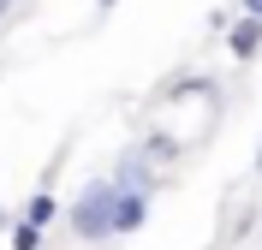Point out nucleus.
<instances>
[{"label": "nucleus", "instance_id": "obj_3", "mask_svg": "<svg viewBox=\"0 0 262 250\" xmlns=\"http://www.w3.org/2000/svg\"><path fill=\"white\" fill-rule=\"evenodd\" d=\"M227 48H232V60H256L262 54V18H232L227 24Z\"/></svg>", "mask_w": 262, "mask_h": 250}, {"label": "nucleus", "instance_id": "obj_4", "mask_svg": "<svg viewBox=\"0 0 262 250\" xmlns=\"http://www.w3.org/2000/svg\"><path fill=\"white\" fill-rule=\"evenodd\" d=\"M149 220V197H137V191H119V202H114V233H137Z\"/></svg>", "mask_w": 262, "mask_h": 250}, {"label": "nucleus", "instance_id": "obj_9", "mask_svg": "<svg viewBox=\"0 0 262 250\" xmlns=\"http://www.w3.org/2000/svg\"><path fill=\"white\" fill-rule=\"evenodd\" d=\"M6 226H12V215H6V209H0V233H6Z\"/></svg>", "mask_w": 262, "mask_h": 250}, {"label": "nucleus", "instance_id": "obj_2", "mask_svg": "<svg viewBox=\"0 0 262 250\" xmlns=\"http://www.w3.org/2000/svg\"><path fill=\"white\" fill-rule=\"evenodd\" d=\"M107 179H114L119 191H137V197H155V191H161V167H155V161L143 155V143H125Z\"/></svg>", "mask_w": 262, "mask_h": 250}, {"label": "nucleus", "instance_id": "obj_5", "mask_svg": "<svg viewBox=\"0 0 262 250\" xmlns=\"http://www.w3.org/2000/svg\"><path fill=\"white\" fill-rule=\"evenodd\" d=\"M54 215H60L54 191H36V197L24 202V215H18V220H24V226H42V233H48V220H54Z\"/></svg>", "mask_w": 262, "mask_h": 250}, {"label": "nucleus", "instance_id": "obj_10", "mask_svg": "<svg viewBox=\"0 0 262 250\" xmlns=\"http://www.w3.org/2000/svg\"><path fill=\"white\" fill-rule=\"evenodd\" d=\"M12 6H18V0H0V18H6V12H12Z\"/></svg>", "mask_w": 262, "mask_h": 250}, {"label": "nucleus", "instance_id": "obj_11", "mask_svg": "<svg viewBox=\"0 0 262 250\" xmlns=\"http://www.w3.org/2000/svg\"><path fill=\"white\" fill-rule=\"evenodd\" d=\"M256 167H262V143H256Z\"/></svg>", "mask_w": 262, "mask_h": 250}, {"label": "nucleus", "instance_id": "obj_7", "mask_svg": "<svg viewBox=\"0 0 262 250\" xmlns=\"http://www.w3.org/2000/svg\"><path fill=\"white\" fill-rule=\"evenodd\" d=\"M42 226H24V220H12V250H42Z\"/></svg>", "mask_w": 262, "mask_h": 250}, {"label": "nucleus", "instance_id": "obj_1", "mask_svg": "<svg viewBox=\"0 0 262 250\" xmlns=\"http://www.w3.org/2000/svg\"><path fill=\"white\" fill-rule=\"evenodd\" d=\"M114 202H119V185L114 179H90L78 191V202H72V233L83 238V244H96V238H114Z\"/></svg>", "mask_w": 262, "mask_h": 250}, {"label": "nucleus", "instance_id": "obj_12", "mask_svg": "<svg viewBox=\"0 0 262 250\" xmlns=\"http://www.w3.org/2000/svg\"><path fill=\"white\" fill-rule=\"evenodd\" d=\"M101 6H114V0H101Z\"/></svg>", "mask_w": 262, "mask_h": 250}, {"label": "nucleus", "instance_id": "obj_8", "mask_svg": "<svg viewBox=\"0 0 262 250\" xmlns=\"http://www.w3.org/2000/svg\"><path fill=\"white\" fill-rule=\"evenodd\" d=\"M238 12H245V18H262V0H238Z\"/></svg>", "mask_w": 262, "mask_h": 250}, {"label": "nucleus", "instance_id": "obj_6", "mask_svg": "<svg viewBox=\"0 0 262 250\" xmlns=\"http://www.w3.org/2000/svg\"><path fill=\"white\" fill-rule=\"evenodd\" d=\"M143 155H149L155 167H173V161H179V143H173L167 131H149V137H143Z\"/></svg>", "mask_w": 262, "mask_h": 250}]
</instances>
